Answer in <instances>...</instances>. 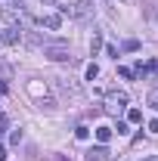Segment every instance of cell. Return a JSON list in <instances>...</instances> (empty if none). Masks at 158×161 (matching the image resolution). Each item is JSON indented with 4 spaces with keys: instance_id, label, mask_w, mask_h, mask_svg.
Here are the masks:
<instances>
[{
    "instance_id": "obj_1",
    "label": "cell",
    "mask_w": 158,
    "mask_h": 161,
    "mask_svg": "<svg viewBox=\"0 0 158 161\" xmlns=\"http://www.w3.org/2000/svg\"><path fill=\"white\" fill-rule=\"evenodd\" d=\"M62 13L71 19H93V0H75L71 6H62Z\"/></svg>"
},
{
    "instance_id": "obj_2",
    "label": "cell",
    "mask_w": 158,
    "mask_h": 161,
    "mask_svg": "<svg viewBox=\"0 0 158 161\" xmlns=\"http://www.w3.org/2000/svg\"><path fill=\"white\" fill-rule=\"evenodd\" d=\"M43 53H47L50 59H56V62H65L68 56H71L68 43H62V40H47V43H43Z\"/></svg>"
},
{
    "instance_id": "obj_3",
    "label": "cell",
    "mask_w": 158,
    "mask_h": 161,
    "mask_svg": "<svg viewBox=\"0 0 158 161\" xmlns=\"http://www.w3.org/2000/svg\"><path fill=\"white\" fill-rule=\"evenodd\" d=\"M127 105V93L124 90H112V93H105V108L109 112H121Z\"/></svg>"
},
{
    "instance_id": "obj_4",
    "label": "cell",
    "mask_w": 158,
    "mask_h": 161,
    "mask_svg": "<svg viewBox=\"0 0 158 161\" xmlns=\"http://www.w3.org/2000/svg\"><path fill=\"white\" fill-rule=\"evenodd\" d=\"M19 37H22V28H9V25H6V28L0 31V43H3V47H13V43H19Z\"/></svg>"
},
{
    "instance_id": "obj_5",
    "label": "cell",
    "mask_w": 158,
    "mask_h": 161,
    "mask_svg": "<svg viewBox=\"0 0 158 161\" xmlns=\"http://www.w3.org/2000/svg\"><path fill=\"white\" fill-rule=\"evenodd\" d=\"M40 25H43V28H50V31H59V25H62V16L59 13H47V16H40Z\"/></svg>"
},
{
    "instance_id": "obj_6",
    "label": "cell",
    "mask_w": 158,
    "mask_h": 161,
    "mask_svg": "<svg viewBox=\"0 0 158 161\" xmlns=\"http://www.w3.org/2000/svg\"><path fill=\"white\" fill-rule=\"evenodd\" d=\"M87 158H90V161H93V158H96V161H105V158H109V149L99 142V146H93V149L87 152Z\"/></svg>"
},
{
    "instance_id": "obj_7",
    "label": "cell",
    "mask_w": 158,
    "mask_h": 161,
    "mask_svg": "<svg viewBox=\"0 0 158 161\" xmlns=\"http://www.w3.org/2000/svg\"><path fill=\"white\" fill-rule=\"evenodd\" d=\"M109 140H112V127H105V124H102V127H96V142H102V146H105Z\"/></svg>"
},
{
    "instance_id": "obj_8",
    "label": "cell",
    "mask_w": 158,
    "mask_h": 161,
    "mask_svg": "<svg viewBox=\"0 0 158 161\" xmlns=\"http://www.w3.org/2000/svg\"><path fill=\"white\" fill-rule=\"evenodd\" d=\"M127 121L139 124V121H143V112H139V108H127Z\"/></svg>"
},
{
    "instance_id": "obj_9",
    "label": "cell",
    "mask_w": 158,
    "mask_h": 161,
    "mask_svg": "<svg viewBox=\"0 0 158 161\" xmlns=\"http://www.w3.org/2000/svg\"><path fill=\"white\" fill-rule=\"evenodd\" d=\"M118 75H121V78H127V80H133V78H137V71H133V68H127V65H121V68H118Z\"/></svg>"
},
{
    "instance_id": "obj_10",
    "label": "cell",
    "mask_w": 158,
    "mask_h": 161,
    "mask_svg": "<svg viewBox=\"0 0 158 161\" xmlns=\"http://www.w3.org/2000/svg\"><path fill=\"white\" fill-rule=\"evenodd\" d=\"M90 50H93V53H96V50H102V37H99V34H93V40H90Z\"/></svg>"
},
{
    "instance_id": "obj_11",
    "label": "cell",
    "mask_w": 158,
    "mask_h": 161,
    "mask_svg": "<svg viewBox=\"0 0 158 161\" xmlns=\"http://www.w3.org/2000/svg\"><path fill=\"white\" fill-rule=\"evenodd\" d=\"M146 102H149V105H152V108L158 112V90H152V93H149V99H146Z\"/></svg>"
},
{
    "instance_id": "obj_12",
    "label": "cell",
    "mask_w": 158,
    "mask_h": 161,
    "mask_svg": "<svg viewBox=\"0 0 158 161\" xmlns=\"http://www.w3.org/2000/svg\"><path fill=\"white\" fill-rule=\"evenodd\" d=\"M84 75H87V80H93V78L99 75V68H96V65H87V71H84Z\"/></svg>"
},
{
    "instance_id": "obj_13",
    "label": "cell",
    "mask_w": 158,
    "mask_h": 161,
    "mask_svg": "<svg viewBox=\"0 0 158 161\" xmlns=\"http://www.w3.org/2000/svg\"><path fill=\"white\" fill-rule=\"evenodd\" d=\"M75 136H78V140H87V136H90V127H78Z\"/></svg>"
},
{
    "instance_id": "obj_14",
    "label": "cell",
    "mask_w": 158,
    "mask_h": 161,
    "mask_svg": "<svg viewBox=\"0 0 158 161\" xmlns=\"http://www.w3.org/2000/svg\"><path fill=\"white\" fill-rule=\"evenodd\" d=\"M6 127H9V118H6V115H3V112H0V133H3V130H6Z\"/></svg>"
},
{
    "instance_id": "obj_15",
    "label": "cell",
    "mask_w": 158,
    "mask_h": 161,
    "mask_svg": "<svg viewBox=\"0 0 158 161\" xmlns=\"http://www.w3.org/2000/svg\"><path fill=\"white\" fill-rule=\"evenodd\" d=\"M149 130H152V133H158V118H155V121H149Z\"/></svg>"
},
{
    "instance_id": "obj_16",
    "label": "cell",
    "mask_w": 158,
    "mask_h": 161,
    "mask_svg": "<svg viewBox=\"0 0 158 161\" xmlns=\"http://www.w3.org/2000/svg\"><path fill=\"white\" fill-rule=\"evenodd\" d=\"M0 161H6V149L3 146H0Z\"/></svg>"
},
{
    "instance_id": "obj_17",
    "label": "cell",
    "mask_w": 158,
    "mask_h": 161,
    "mask_svg": "<svg viewBox=\"0 0 158 161\" xmlns=\"http://www.w3.org/2000/svg\"><path fill=\"white\" fill-rule=\"evenodd\" d=\"M146 161H158V155H152V158H146Z\"/></svg>"
},
{
    "instance_id": "obj_18",
    "label": "cell",
    "mask_w": 158,
    "mask_h": 161,
    "mask_svg": "<svg viewBox=\"0 0 158 161\" xmlns=\"http://www.w3.org/2000/svg\"><path fill=\"white\" fill-rule=\"evenodd\" d=\"M43 3H50V6H53V3H56V0H43Z\"/></svg>"
}]
</instances>
